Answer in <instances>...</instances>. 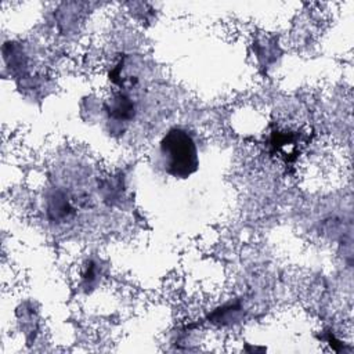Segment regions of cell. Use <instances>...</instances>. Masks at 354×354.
Returning <instances> with one entry per match:
<instances>
[{"label": "cell", "instance_id": "6da1fadb", "mask_svg": "<svg viewBox=\"0 0 354 354\" xmlns=\"http://www.w3.org/2000/svg\"><path fill=\"white\" fill-rule=\"evenodd\" d=\"M163 170L176 178H188L199 167L198 148L194 137L181 127H173L159 142Z\"/></svg>", "mask_w": 354, "mask_h": 354}, {"label": "cell", "instance_id": "7a4b0ae2", "mask_svg": "<svg viewBox=\"0 0 354 354\" xmlns=\"http://www.w3.org/2000/svg\"><path fill=\"white\" fill-rule=\"evenodd\" d=\"M106 112L111 118L118 120H130L134 116V104L124 94H118L109 100Z\"/></svg>", "mask_w": 354, "mask_h": 354}]
</instances>
